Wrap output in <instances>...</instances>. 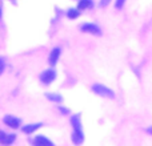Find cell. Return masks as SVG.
Returning a JSON list of instances; mask_svg holds the SVG:
<instances>
[{
    "instance_id": "cell-5",
    "label": "cell",
    "mask_w": 152,
    "mask_h": 146,
    "mask_svg": "<svg viewBox=\"0 0 152 146\" xmlns=\"http://www.w3.org/2000/svg\"><path fill=\"white\" fill-rule=\"evenodd\" d=\"M3 121H4V124L7 126L13 128V129L19 128V125H20V120H19V118H16V117H12V116H5Z\"/></svg>"
},
{
    "instance_id": "cell-2",
    "label": "cell",
    "mask_w": 152,
    "mask_h": 146,
    "mask_svg": "<svg viewBox=\"0 0 152 146\" xmlns=\"http://www.w3.org/2000/svg\"><path fill=\"white\" fill-rule=\"evenodd\" d=\"M55 78H56V72L52 71V69L44 71L42 73V76H40V80H42L43 84H51Z\"/></svg>"
},
{
    "instance_id": "cell-3",
    "label": "cell",
    "mask_w": 152,
    "mask_h": 146,
    "mask_svg": "<svg viewBox=\"0 0 152 146\" xmlns=\"http://www.w3.org/2000/svg\"><path fill=\"white\" fill-rule=\"evenodd\" d=\"M81 31L83 32H87V33H92V35H100V28L95 24H83L81 25Z\"/></svg>"
},
{
    "instance_id": "cell-4",
    "label": "cell",
    "mask_w": 152,
    "mask_h": 146,
    "mask_svg": "<svg viewBox=\"0 0 152 146\" xmlns=\"http://www.w3.org/2000/svg\"><path fill=\"white\" fill-rule=\"evenodd\" d=\"M15 134H7V133H4L3 130H0V144H3V145H10V144H12L13 141H15Z\"/></svg>"
},
{
    "instance_id": "cell-6",
    "label": "cell",
    "mask_w": 152,
    "mask_h": 146,
    "mask_svg": "<svg viewBox=\"0 0 152 146\" xmlns=\"http://www.w3.org/2000/svg\"><path fill=\"white\" fill-rule=\"evenodd\" d=\"M34 144L37 146H52V142L45 138L44 136H37L36 138L34 139Z\"/></svg>"
},
{
    "instance_id": "cell-9",
    "label": "cell",
    "mask_w": 152,
    "mask_h": 146,
    "mask_svg": "<svg viewBox=\"0 0 152 146\" xmlns=\"http://www.w3.org/2000/svg\"><path fill=\"white\" fill-rule=\"evenodd\" d=\"M92 5H94L92 0H80L77 8L79 9H88V8H92Z\"/></svg>"
},
{
    "instance_id": "cell-12",
    "label": "cell",
    "mask_w": 152,
    "mask_h": 146,
    "mask_svg": "<svg viewBox=\"0 0 152 146\" xmlns=\"http://www.w3.org/2000/svg\"><path fill=\"white\" fill-rule=\"evenodd\" d=\"M124 3H126V0H116V4H115V7L118 8V9H120V8H123Z\"/></svg>"
},
{
    "instance_id": "cell-16",
    "label": "cell",
    "mask_w": 152,
    "mask_h": 146,
    "mask_svg": "<svg viewBox=\"0 0 152 146\" xmlns=\"http://www.w3.org/2000/svg\"><path fill=\"white\" fill-rule=\"evenodd\" d=\"M0 15H1V9H0Z\"/></svg>"
},
{
    "instance_id": "cell-15",
    "label": "cell",
    "mask_w": 152,
    "mask_h": 146,
    "mask_svg": "<svg viewBox=\"0 0 152 146\" xmlns=\"http://www.w3.org/2000/svg\"><path fill=\"white\" fill-rule=\"evenodd\" d=\"M147 132H148L150 134H152V128H148V129H147Z\"/></svg>"
},
{
    "instance_id": "cell-10",
    "label": "cell",
    "mask_w": 152,
    "mask_h": 146,
    "mask_svg": "<svg viewBox=\"0 0 152 146\" xmlns=\"http://www.w3.org/2000/svg\"><path fill=\"white\" fill-rule=\"evenodd\" d=\"M47 96V98L48 100H51V101H53V102H58V104H60L61 101H63V97L60 96V94H53V93H47L45 94Z\"/></svg>"
},
{
    "instance_id": "cell-7",
    "label": "cell",
    "mask_w": 152,
    "mask_h": 146,
    "mask_svg": "<svg viewBox=\"0 0 152 146\" xmlns=\"http://www.w3.org/2000/svg\"><path fill=\"white\" fill-rule=\"evenodd\" d=\"M59 56H60V49H59V48H53L51 55H50V64L51 65H55V64L58 63Z\"/></svg>"
},
{
    "instance_id": "cell-13",
    "label": "cell",
    "mask_w": 152,
    "mask_h": 146,
    "mask_svg": "<svg viewBox=\"0 0 152 146\" xmlns=\"http://www.w3.org/2000/svg\"><path fill=\"white\" fill-rule=\"evenodd\" d=\"M110 1L111 0H100V5H102V7H107V5L110 4Z\"/></svg>"
},
{
    "instance_id": "cell-14",
    "label": "cell",
    "mask_w": 152,
    "mask_h": 146,
    "mask_svg": "<svg viewBox=\"0 0 152 146\" xmlns=\"http://www.w3.org/2000/svg\"><path fill=\"white\" fill-rule=\"evenodd\" d=\"M3 71H4V60H3V59H0V74H1Z\"/></svg>"
},
{
    "instance_id": "cell-11",
    "label": "cell",
    "mask_w": 152,
    "mask_h": 146,
    "mask_svg": "<svg viewBox=\"0 0 152 146\" xmlns=\"http://www.w3.org/2000/svg\"><path fill=\"white\" fill-rule=\"evenodd\" d=\"M79 15H80V12H79L76 8H69V9L67 11V16H68V19H76Z\"/></svg>"
},
{
    "instance_id": "cell-1",
    "label": "cell",
    "mask_w": 152,
    "mask_h": 146,
    "mask_svg": "<svg viewBox=\"0 0 152 146\" xmlns=\"http://www.w3.org/2000/svg\"><path fill=\"white\" fill-rule=\"evenodd\" d=\"M92 90H94V93H96L97 96L108 97V98H113V97H115V93H113L112 89L107 88V86L102 85V84H95V85H92Z\"/></svg>"
},
{
    "instance_id": "cell-8",
    "label": "cell",
    "mask_w": 152,
    "mask_h": 146,
    "mask_svg": "<svg viewBox=\"0 0 152 146\" xmlns=\"http://www.w3.org/2000/svg\"><path fill=\"white\" fill-rule=\"evenodd\" d=\"M40 126H42V124H29V125L23 126V132L27 134H31V133H34L35 130H37Z\"/></svg>"
}]
</instances>
